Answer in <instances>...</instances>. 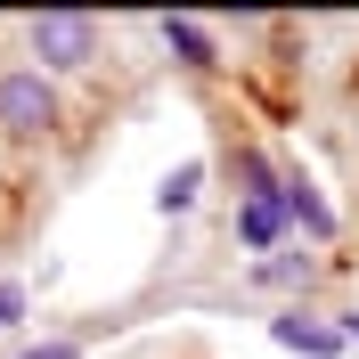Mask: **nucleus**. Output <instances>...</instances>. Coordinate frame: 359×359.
I'll return each mask as SVG.
<instances>
[{
  "label": "nucleus",
  "instance_id": "obj_1",
  "mask_svg": "<svg viewBox=\"0 0 359 359\" xmlns=\"http://www.w3.org/2000/svg\"><path fill=\"white\" fill-rule=\"evenodd\" d=\"M57 123H66V107H57V82L41 66H8L0 74V131L8 139H41Z\"/></svg>",
  "mask_w": 359,
  "mask_h": 359
},
{
  "label": "nucleus",
  "instance_id": "obj_2",
  "mask_svg": "<svg viewBox=\"0 0 359 359\" xmlns=\"http://www.w3.org/2000/svg\"><path fill=\"white\" fill-rule=\"evenodd\" d=\"M25 49L41 57V74H82L90 57H98V17H33L25 25Z\"/></svg>",
  "mask_w": 359,
  "mask_h": 359
},
{
  "label": "nucleus",
  "instance_id": "obj_3",
  "mask_svg": "<svg viewBox=\"0 0 359 359\" xmlns=\"http://www.w3.org/2000/svg\"><path fill=\"white\" fill-rule=\"evenodd\" d=\"M269 343H278V351H302V359H343V351H351V343L335 335V318L302 311V302H294V311H278V318H269Z\"/></svg>",
  "mask_w": 359,
  "mask_h": 359
},
{
  "label": "nucleus",
  "instance_id": "obj_4",
  "mask_svg": "<svg viewBox=\"0 0 359 359\" xmlns=\"http://www.w3.org/2000/svg\"><path fill=\"white\" fill-rule=\"evenodd\" d=\"M278 204H286V229H311L318 245L335 237V204L311 188V172H278Z\"/></svg>",
  "mask_w": 359,
  "mask_h": 359
},
{
  "label": "nucleus",
  "instance_id": "obj_5",
  "mask_svg": "<svg viewBox=\"0 0 359 359\" xmlns=\"http://www.w3.org/2000/svg\"><path fill=\"white\" fill-rule=\"evenodd\" d=\"M237 245L245 253H278L286 245V204L278 196H237Z\"/></svg>",
  "mask_w": 359,
  "mask_h": 359
},
{
  "label": "nucleus",
  "instance_id": "obj_6",
  "mask_svg": "<svg viewBox=\"0 0 359 359\" xmlns=\"http://www.w3.org/2000/svg\"><path fill=\"white\" fill-rule=\"evenodd\" d=\"M156 33H163V49H172L188 74H212V66H221V41H212L196 17H156Z\"/></svg>",
  "mask_w": 359,
  "mask_h": 359
},
{
  "label": "nucleus",
  "instance_id": "obj_7",
  "mask_svg": "<svg viewBox=\"0 0 359 359\" xmlns=\"http://www.w3.org/2000/svg\"><path fill=\"white\" fill-rule=\"evenodd\" d=\"M196 196H204V163L188 156L180 172H163V188H156V212H163V221H180V212H196Z\"/></svg>",
  "mask_w": 359,
  "mask_h": 359
},
{
  "label": "nucleus",
  "instance_id": "obj_8",
  "mask_svg": "<svg viewBox=\"0 0 359 359\" xmlns=\"http://www.w3.org/2000/svg\"><path fill=\"white\" fill-rule=\"evenodd\" d=\"M253 286H311V253L294 262V253H269V262H253Z\"/></svg>",
  "mask_w": 359,
  "mask_h": 359
},
{
  "label": "nucleus",
  "instance_id": "obj_9",
  "mask_svg": "<svg viewBox=\"0 0 359 359\" xmlns=\"http://www.w3.org/2000/svg\"><path fill=\"white\" fill-rule=\"evenodd\" d=\"M25 311H33L25 302V278H0V327H25Z\"/></svg>",
  "mask_w": 359,
  "mask_h": 359
},
{
  "label": "nucleus",
  "instance_id": "obj_10",
  "mask_svg": "<svg viewBox=\"0 0 359 359\" xmlns=\"http://www.w3.org/2000/svg\"><path fill=\"white\" fill-rule=\"evenodd\" d=\"M25 359H82V343H33Z\"/></svg>",
  "mask_w": 359,
  "mask_h": 359
},
{
  "label": "nucleus",
  "instance_id": "obj_11",
  "mask_svg": "<svg viewBox=\"0 0 359 359\" xmlns=\"http://www.w3.org/2000/svg\"><path fill=\"white\" fill-rule=\"evenodd\" d=\"M335 335H343V343H359V311H335Z\"/></svg>",
  "mask_w": 359,
  "mask_h": 359
}]
</instances>
